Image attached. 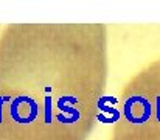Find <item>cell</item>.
I'll use <instances>...</instances> for the list:
<instances>
[{"label": "cell", "instance_id": "6da1fadb", "mask_svg": "<svg viewBox=\"0 0 160 140\" xmlns=\"http://www.w3.org/2000/svg\"><path fill=\"white\" fill-rule=\"evenodd\" d=\"M9 115L11 118L19 123V125H28L31 122H34L39 115V106L38 103L27 95H20L16 96L11 101L9 106Z\"/></svg>", "mask_w": 160, "mask_h": 140}, {"label": "cell", "instance_id": "7a4b0ae2", "mask_svg": "<svg viewBox=\"0 0 160 140\" xmlns=\"http://www.w3.org/2000/svg\"><path fill=\"white\" fill-rule=\"evenodd\" d=\"M151 114H152L151 101L146 100L145 96H129L123 104V115L126 117L128 122L134 125L146 123L151 118Z\"/></svg>", "mask_w": 160, "mask_h": 140}, {"label": "cell", "instance_id": "3957f363", "mask_svg": "<svg viewBox=\"0 0 160 140\" xmlns=\"http://www.w3.org/2000/svg\"><path fill=\"white\" fill-rule=\"evenodd\" d=\"M78 103L76 96H61L58 100V109L61 111V114L56 115V120L61 122L62 125H72L75 122L79 120L81 114L78 109L73 107V104Z\"/></svg>", "mask_w": 160, "mask_h": 140}, {"label": "cell", "instance_id": "277c9868", "mask_svg": "<svg viewBox=\"0 0 160 140\" xmlns=\"http://www.w3.org/2000/svg\"><path fill=\"white\" fill-rule=\"evenodd\" d=\"M117 101H118V100H117L115 96H101V98L98 100L97 106H98V109L101 111V114L120 118V112H118V109H115Z\"/></svg>", "mask_w": 160, "mask_h": 140}, {"label": "cell", "instance_id": "5b68a950", "mask_svg": "<svg viewBox=\"0 0 160 140\" xmlns=\"http://www.w3.org/2000/svg\"><path fill=\"white\" fill-rule=\"evenodd\" d=\"M52 106H53L52 96H50V95H47V96L44 98V117H45V123H52V118H53Z\"/></svg>", "mask_w": 160, "mask_h": 140}, {"label": "cell", "instance_id": "8992f818", "mask_svg": "<svg viewBox=\"0 0 160 140\" xmlns=\"http://www.w3.org/2000/svg\"><path fill=\"white\" fill-rule=\"evenodd\" d=\"M97 120L98 122H101V123H115V122H118L120 118H117V117H110V115H104V114H98L97 115Z\"/></svg>", "mask_w": 160, "mask_h": 140}, {"label": "cell", "instance_id": "52a82bcc", "mask_svg": "<svg viewBox=\"0 0 160 140\" xmlns=\"http://www.w3.org/2000/svg\"><path fill=\"white\" fill-rule=\"evenodd\" d=\"M5 101H12V100H11V96H2L0 95V123H3V109L2 107H3Z\"/></svg>", "mask_w": 160, "mask_h": 140}, {"label": "cell", "instance_id": "ba28073f", "mask_svg": "<svg viewBox=\"0 0 160 140\" xmlns=\"http://www.w3.org/2000/svg\"><path fill=\"white\" fill-rule=\"evenodd\" d=\"M157 118L160 122V96H157Z\"/></svg>", "mask_w": 160, "mask_h": 140}]
</instances>
